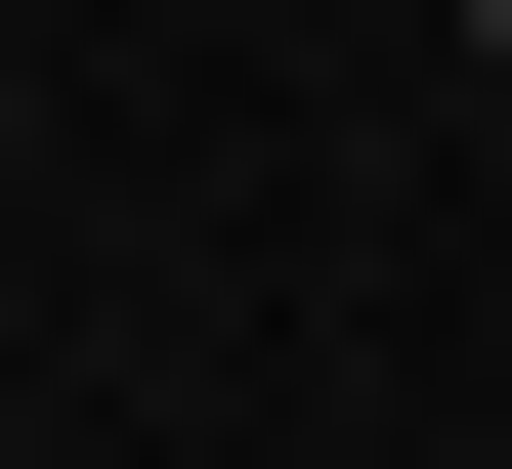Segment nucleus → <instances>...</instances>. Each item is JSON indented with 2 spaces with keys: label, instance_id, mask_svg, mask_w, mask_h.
<instances>
[{
  "label": "nucleus",
  "instance_id": "nucleus-1",
  "mask_svg": "<svg viewBox=\"0 0 512 469\" xmlns=\"http://www.w3.org/2000/svg\"><path fill=\"white\" fill-rule=\"evenodd\" d=\"M470 43H512V0H470Z\"/></svg>",
  "mask_w": 512,
  "mask_h": 469
}]
</instances>
